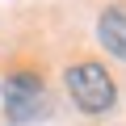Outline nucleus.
Masks as SVG:
<instances>
[{"mask_svg": "<svg viewBox=\"0 0 126 126\" xmlns=\"http://www.w3.org/2000/svg\"><path fill=\"white\" fill-rule=\"evenodd\" d=\"M4 113L13 126H30L50 113V93L34 72H17L4 80Z\"/></svg>", "mask_w": 126, "mask_h": 126, "instance_id": "1", "label": "nucleus"}, {"mask_svg": "<svg viewBox=\"0 0 126 126\" xmlns=\"http://www.w3.org/2000/svg\"><path fill=\"white\" fill-rule=\"evenodd\" d=\"M67 93L84 113H105L113 105V80L101 63H76L67 67Z\"/></svg>", "mask_w": 126, "mask_h": 126, "instance_id": "2", "label": "nucleus"}, {"mask_svg": "<svg viewBox=\"0 0 126 126\" xmlns=\"http://www.w3.org/2000/svg\"><path fill=\"white\" fill-rule=\"evenodd\" d=\"M97 34H101L105 50H113L118 59H126V9H105L101 21H97Z\"/></svg>", "mask_w": 126, "mask_h": 126, "instance_id": "3", "label": "nucleus"}]
</instances>
